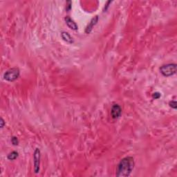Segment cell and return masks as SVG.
Listing matches in <instances>:
<instances>
[{
  "instance_id": "obj_5",
  "label": "cell",
  "mask_w": 177,
  "mask_h": 177,
  "mask_svg": "<svg viewBox=\"0 0 177 177\" xmlns=\"http://www.w3.org/2000/svg\"><path fill=\"white\" fill-rule=\"evenodd\" d=\"M122 113L121 107L118 105H114L111 109V116L114 119L118 118Z\"/></svg>"
},
{
  "instance_id": "obj_3",
  "label": "cell",
  "mask_w": 177,
  "mask_h": 177,
  "mask_svg": "<svg viewBox=\"0 0 177 177\" xmlns=\"http://www.w3.org/2000/svg\"><path fill=\"white\" fill-rule=\"evenodd\" d=\"M20 74V70L17 68H12L5 72L3 77L8 82H13L19 77Z\"/></svg>"
},
{
  "instance_id": "obj_7",
  "label": "cell",
  "mask_w": 177,
  "mask_h": 177,
  "mask_svg": "<svg viewBox=\"0 0 177 177\" xmlns=\"http://www.w3.org/2000/svg\"><path fill=\"white\" fill-rule=\"evenodd\" d=\"M98 21V16H95V17H93V19L91 20V22H90V23L88 24V25L87 26V27H86L85 30L86 33H91V31H92V29H93L94 26L97 24Z\"/></svg>"
},
{
  "instance_id": "obj_10",
  "label": "cell",
  "mask_w": 177,
  "mask_h": 177,
  "mask_svg": "<svg viewBox=\"0 0 177 177\" xmlns=\"http://www.w3.org/2000/svg\"><path fill=\"white\" fill-rule=\"evenodd\" d=\"M169 105L170 107L174 109H176V107H177L176 102L175 100H172V101H171V102H169Z\"/></svg>"
},
{
  "instance_id": "obj_4",
  "label": "cell",
  "mask_w": 177,
  "mask_h": 177,
  "mask_svg": "<svg viewBox=\"0 0 177 177\" xmlns=\"http://www.w3.org/2000/svg\"><path fill=\"white\" fill-rule=\"evenodd\" d=\"M40 157H41V153L40 149L36 148L34 152V171L36 174H38L40 171Z\"/></svg>"
},
{
  "instance_id": "obj_8",
  "label": "cell",
  "mask_w": 177,
  "mask_h": 177,
  "mask_svg": "<svg viewBox=\"0 0 177 177\" xmlns=\"http://www.w3.org/2000/svg\"><path fill=\"white\" fill-rule=\"evenodd\" d=\"M61 37H62V38L63 39L64 41L67 42V43L72 44L73 42V38H72V37L71 36H70L69 33L64 31V32L61 33Z\"/></svg>"
},
{
  "instance_id": "obj_9",
  "label": "cell",
  "mask_w": 177,
  "mask_h": 177,
  "mask_svg": "<svg viewBox=\"0 0 177 177\" xmlns=\"http://www.w3.org/2000/svg\"><path fill=\"white\" fill-rule=\"evenodd\" d=\"M17 156H18V153L14 151V152L10 153V154L8 155V156H7V158H8V159L10 160H14L17 158Z\"/></svg>"
},
{
  "instance_id": "obj_12",
  "label": "cell",
  "mask_w": 177,
  "mask_h": 177,
  "mask_svg": "<svg viewBox=\"0 0 177 177\" xmlns=\"http://www.w3.org/2000/svg\"><path fill=\"white\" fill-rule=\"evenodd\" d=\"M152 97L154 99H158L160 97V94L159 93H158V92H156V93H154L153 94Z\"/></svg>"
},
{
  "instance_id": "obj_1",
  "label": "cell",
  "mask_w": 177,
  "mask_h": 177,
  "mask_svg": "<svg viewBox=\"0 0 177 177\" xmlns=\"http://www.w3.org/2000/svg\"><path fill=\"white\" fill-rule=\"evenodd\" d=\"M134 158L131 156L123 158L118 165L116 176L118 177L129 176L134 169Z\"/></svg>"
},
{
  "instance_id": "obj_13",
  "label": "cell",
  "mask_w": 177,
  "mask_h": 177,
  "mask_svg": "<svg viewBox=\"0 0 177 177\" xmlns=\"http://www.w3.org/2000/svg\"><path fill=\"white\" fill-rule=\"evenodd\" d=\"M0 123H1V128H3V126H4V121H3V119L2 118H1V122H0Z\"/></svg>"
},
{
  "instance_id": "obj_2",
  "label": "cell",
  "mask_w": 177,
  "mask_h": 177,
  "mask_svg": "<svg viewBox=\"0 0 177 177\" xmlns=\"http://www.w3.org/2000/svg\"><path fill=\"white\" fill-rule=\"evenodd\" d=\"M177 65L176 64H167L160 68V73L165 77H170L176 73Z\"/></svg>"
},
{
  "instance_id": "obj_11",
  "label": "cell",
  "mask_w": 177,
  "mask_h": 177,
  "mask_svg": "<svg viewBox=\"0 0 177 177\" xmlns=\"http://www.w3.org/2000/svg\"><path fill=\"white\" fill-rule=\"evenodd\" d=\"M11 142H12V143L14 145H17L18 143H19V141H18L17 138L15 137V136L12 137V138H11Z\"/></svg>"
},
{
  "instance_id": "obj_6",
  "label": "cell",
  "mask_w": 177,
  "mask_h": 177,
  "mask_svg": "<svg viewBox=\"0 0 177 177\" xmlns=\"http://www.w3.org/2000/svg\"><path fill=\"white\" fill-rule=\"evenodd\" d=\"M64 20H65V22L66 24V25L69 26V28L72 29V30L73 31H76L77 30V29H78V27H77V25L76 24V23L73 21V20L71 19V17L69 16L66 17L65 18H64Z\"/></svg>"
}]
</instances>
